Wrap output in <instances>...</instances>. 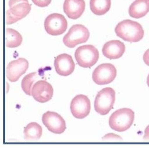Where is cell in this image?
Masks as SVG:
<instances>
[{
  "label": "cell",
  "instance_id": "cell-1",
  "mask_svg": "<svg viewBox=\"0 0 149 148\" xmlns=\"http://www.w3.org/2000/svg\"><path fill=\"white\" fill-rule=\"evenodd\" d=\"M115 32L119 37L129 42H137L144 36V30L141 24L130 19L119 22L116 26Z\"/></svg>",
  "mask_w": 149,
  "mask_h": 148
},
{
  "label": "cell",
  "instance_id": "cell-2",
  "mask_svg": "<svg viewBox=\"0 0 149 148\" xmlns=\"http://www.w3.org/2000/svg\"><path fill=\"white\" fill-rule=\"evenodd\" d=\"M134 117V112L130 109H119L112 113L109 117V126L112 129L116 131H125L132 126Z\"/></svg>",
  "mask_w": 149,
  "mask_h": 148
},
{
  "label": "cell",
  "instance_id": "cell-3",
  "mask_svg": "<svg viewBox=\"0 0 149 148\" xmlns=\"http://www.w3.org/2000/svg\"><path fill=\"white\" fill-rule=\"evenodd\" d=\"M116 92L111 87H105L97 94L94 107L97 113L106 115L113 109L115 102Z\"/></svg>",
  "mask_w": 149,
  "mask_h": 148
},
{
  "label": "cell",
  "instance_id": "cell-4",
  "mask_svg": "<svg viewBox=\"0 0 149 148\" xmlns=\"http://www.w3.org/2000/svg\"><path fill=\"white\" fill-rule=\"evenodd\" d=\"M99 52L91 45L79 47L74 53V57L79 66L83 68H91L97 63L99 59Z\"/></svg>",
  "mask_w": 149,
  "mask_h": 148
},
{
  "label": "cell",
  "instance_id": "cell-5",
  "mask_svg": "<svg viewBox=\"0 0 149 148\" xmlns=\"http://www.w3.org/2000/svg\"><path fill=\"white\" fill-rule=\"evenodd\" d=\"M89 37L90 32L85 26L75 24L71 27L63 37V41L67 47L74 48L79 44L86 42Z\"/></svg>",
  "mask_w": 149,
  "mask_h": 148
},
{
  "label": "cell",
  "instance_id": "cell-6",
  "mask_svg": "<svg viewBox=\"0 0 149 148\" xmlns=\"http://www.w3.org/2000/svg\"><path fill=\"white\" fill-rule=\"evenodd\" d=\"M68 23L64 16L59 13H52L45 18L44 27L49 34L57 36L63 34L67 29Z\"/></svg>",
  "mask_w": 149,
  "mask_h": 148
},
{
  "label": "cell",
  "instance_id": "cell-7",
  "mask_svg": "<svg viewBox=\"0 0 149 148\" xmlns=\"http://www.w3.org/2000/svg\"><path fill=\"white\" fill-rule=\"evenodd\" d=\"M117 75V70L111 63H103L97 66L93 73V80L97 85H106L113 82Z\"/></svg>",
  "mask_w": 149,
  "mask_h": 148
},
{
  "label": "cell",
  "instance_id": "cell-8",
  "mask_svg": "<svg viewBox=\"0 0 149 148\" xmlns=\"http://www.w3.org/2000/svg\"><path fill=\"white\" fill-rule=\"evenodd\" d=\"M70 110L74 118L78 119L85 118L90 114L91 110L90 99L85 95H77L71 102Z\"/></svg>",
  "mask_w": 149,
  "mask_h": 148
},
{
  "label": "cell",
  "instance_id": "cell-9",
  "mask_svg": "<svg viewBox=\"0 0 149 148\" xmlns=\"http://www.w3.org/2000/svg\"><path fill=\"white\" fill-rule=\"evenodd\" d=\"M42 120L47 128L55 134H62L67 128L65 120L56 112L48 111L43 114Z\"/></svg>",
  "mask_w": 149,
  "mask_h": 148
},
{
  "label": "cell",
  "instance_id": "cell-10",
  "mask_svg": "<svg viewBox=\"0 0 149 148\" xmlns=\"http://www.w3.org/2000/svg\"><path fill=\"white\" fill-rule=\"evenodd\" d=\"M54 89L49 82L45 80L36 82L32 86V95L40 103H45L52 99Z\"/></svg>",
  "mask_w": 149,
  "mask_h": 148
},
{
  "label": "cell",
  "instance_id": "cell-11",
  "mask_svg": "<svg viewBox=\"0 0 149 148\" xmlns=\"http://www.w3.org/2000/svg\"><path fill=\"white\" fill-rule=\"evenodd\" d=\"M29 68V62L24 58H18L9 63L6 67V75L11 82H16L24 75Z\"/></svg>",
  "mask_w": 149,
  "mask_h": 148
},
{
  "label": "cell",
  "instance_id": "cell-12",
  "mask_svg": "<svg viewBox=\"0 0 149 148\" xmlns=\"http://www.w3.org/2000/svg\"><path fill=\"white\" fill-rule=\"evenodd\" d=\"M54 66L56 72L59 75L67 76L74 71L75 64L72 56L66 53L59 55L55 58Z\"/></svg>",
  "mask_w": 149,
  "mask_h": 148
},
{
  "label": "cell",
  "instance_id": "cell-13",
  "mask_svg": "<svg viewBox=\"0 0 149 148\" xmlns=\"http://www.w3.org/2000/svg\"><path fill=\"white\" fill-rule=\"evenodd\" d=\"M125 50V46L123 42L118 40H113L108 41L103 45L102 52L107 58L115 59L122 57Z\"/></svg>",
  "mask_w": 149,
  "mask_h": 148
},
{
  "label": "cell",
  "instance_id": "cell-14",
  "mask_svg": "<svg viewBox=\"0 0 149 148\" xmlns=\"http://www.w3.org/2000/svg\"><path fill=\"white\" fill-rule=\"evenodd\" d=\"M85 10V2L84 0H65L63 11L70 19H78L82 16Z\"/></svg>",
  "mask_w": 149,
  "mask_h": 148
},
{
  "label": "cell",
  "instance_id": "cell-15",
  "mask_svg": "<svg viewBox=\"0 0 149 148\" xmlns=\"http://www.w3.org/2000/svg\"><path fill=\"white\" fill-rule=\"evenodd\" d=\"M149 12V0H136L129 8L130 17L135 19H140L147 15Z\"/></svg>",
  "mask_w": 149,
  "mask_h": 148
},
{
  "label": "cell",
  "instance_id": "cell-16",
  "mask_svg": "<svg viewBox=\"0 0 149 148\" xmlns=\"http://www.w3.org/2000/svg\"><path fill=\"white\" fill-rule=\"evenodd\" d=\"M42 135V127L36 122H31L24 128V139L27 141L38 140Z\"/></svg>",
  "mask_w": 149,
  "mask_h": 148
},
{
  "label": "cell",
  "instance_id": "cell-17",
  "mask_svg": "<svg viewBox=\"0 0 149 148\" xmlns=\"http://www.w3.org/2000/svg\"><path fill=\"white\" fill-rule=\"evenodd\" d=\"M91 11L96 16H102L108 12L111 5V0H90Z\"/></svg>",
  "mask_w": 149,
  "mask_h": 148
},
{
  "label": "cell",
  "instance_id": "cell-18",
  "mask_svg": "<svg viewBox=\"0 0 149 148\" xmlns=\"http://www.w3.org/2000/svg\"><path fill=\"white\" fill-rule=\"evenodd\" d=\"M5 41L7 47H17L22 44V37L17 30L11 28H7L6 29Z\"/></svg>",
  "mask_w": 149,
  "mask_h": 148
},
{
  "label": "cell",
  "instance_id": "cell-19",
  "mask_svg": "<svg viewBox=\"0 0 149 148\" xmlns=\"http://www.w3.org/2000/svg\"><path fill=\"white\" fill-rule=\"evenodd\" d=\"M12 15L19 20H21L27 16L31 10V4L29 2H23L16 4L9 10Z\"/></svg>",
  "mask_w": 149,
  "mask_h": 148
},
{
  "label": "cell",
  "instance_id": "cell-20",
  "mask_svg": "<svg viewBox=\"0 0 149 148\" xmlns=\"http://www.w3.org/2000/svg\"><path fill=\"white\" fill-rule=\"evenodd\" d=\"M37 73L33 72L28 74L23 78L21 82V87L25 93L28 95H32V88L36 80Z\"/></svg>",
  "mask_w": 149,
  "mask_h": 148
},
{
  "label": "cell",
  "instance_id": "cell-21",
  "mask_svg": "<svg viewBox=\"0 0 149 148\" xmlns=\"http://www.w3.org/2000/svg\"><path fill=\"white\" fill-rule=\"evenodd\" d=\"M19 20L17 18L14 16L9 10H7L6 12V24H12L17 22Z\"/></svg>",
  "mask_w": 149,
  "mask_h": 148
},
{
  "label": "cell",
  "instance_id": "cell-22",
  "mask_svg": "<svg viewBox=\"0 0 149 148\" xmlns=\"http://www.w3.org/2000/svg\"><path fill=\"white\" fill-rule=\"evenodd\" d=\"M102 140H112V141H121L123 140L122 138L120 136L116 135L114 133H109L107 134L106 136L102 137Z\"/></svg>",
  "mask_w": 149,
  "mask_h": 148
},
{
  "label": "cell",
  "instance_id": "cell-23",
  "mask_svg": "<svg viewBox=\"0 0 149 148\" xmlns=\"http://www.w3.org/2000/svg\"><path fill=\"white\" fill-rule=\"evenodd\" d=\"M32 1L36 6L44 8L48 6L50 4L51 1H52V0H32Z\"/></svg>",
  "mask_w": 149,
  "mask_h": 148
},
{
  "label": "cell",
  "instance_id": "cell-24",
  "mask_svg": "<svg viewBox=\"0 0 149 148\" xmlns=\"http://www.w3.org/2000/svg\"><path fill=\"white\" fill-rule=\"evenodd\" d=\"M23 2H29V1H28V0H9V7L11 8L17 4L23 3Z\"/></svg>",
  "mask_w": 149,
  "mask_h": 148
},
{
  "label": "cell",
  "instance_id": "cell-25",
  "mask_svg": "<svg viewBox=\"0 0 149 148\" xmlns=\"http://www.w3.org/2000/svg\"><path fill=\"white\" fill-rule=\"evenodd\" d=\"M143 59L144 63L149 66V49L146 50V52L144 53L143 55Z\"/></svg>",
  "mask_w": 149,
  "mask_h": 148
},
{
  "label": "cell",
  "instance_id": "cell-26",
  "mask_svg": "<svg viewBox=\"0 0 149 148\" xmlns=\"http://www.w3.org/2000/svg\"><path fill=\"white\" fill-rule=\"evenodd\" d=\"M143 140L146 141H149V125H148L144 131Z\"/></svg>",
  "mask_w": 149,
  "mask_h": 148
},
{
  "label": "cell",
  "instance_id": "cell-27",
  "mask_svg": "<svg viewBox=\"0 0 149 148\" xmlns=\"http://www.w3.org/2000/svg\"><path fill=\"white\" fill-rule=\"evenodd\" d=\"M147 85L149 87V74H148V75L147 78Z\"/></svg>",
  "mask_w": 149,
  "mask_h": 148
}]
</instances>
